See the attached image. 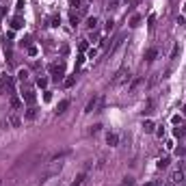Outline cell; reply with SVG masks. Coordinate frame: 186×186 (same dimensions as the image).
Here are the masks:
<instances>
[{"instance_id": "obj_1", "label": "cell", "mask_w": 186, "mask_h": 186, "mask_svg": "<svg viewBox=\"0 0 186 186\" xmlns=\"http://www.w3.org/2000/svg\"><path fill=\"white\" fill-rule=\"evenodd\" d=\"M48 69H50V74L54 76V80H61L63 76H65V61H56V63H52Z\"/></svg>"}, {"instance_id": "obj_2", "label": "cell", "mask_w": 186, "mask_h": 186, "mask_svg": "<svg viewBox=\"0 0 186 186\" xmlns=\"http://www.w3.org/2000/svg\"><path fill=\"white\" fill-rule=\"evenodd\" d=\"M11 89H13V76L2 74V76H0V93H7Z\"/></svg>"}, {"instance_id": "obj_3", "label": "cell", "mask_w": 186, "mask_h": 186, "mask_svg": "<svg viewBox=\"0 0 186 186\" xmlns=\"http://www.w3.org/2000/svg\"><path fill=\"white\" fill-rule=\"evenodd\" d=\"M130 80V69H119L117 74H115V78H113V85H123V82H128Z\"/></svg>"}, {"instance_id": "obj_4", "label": "cell", "mask_w": 186, "mask_h": 186, "mask_svg": "<svg viewBox=\"0 0 186 186\" xmlns=\"http://www.w3.org/2000/svg\"><path fill=\"white\" fill-rule=\"evenodd\" d=\"M100 104H104V100H102V97H97V95H93L91 100H89V104H87L85 113H93V111H97V106H100Z\"/></svg>"}, {"instance_id": "obj_5", "label": "cell", "mask_w": 186, "mask_h": 186, "mask_svg": "<svg viewBox=\"0 0 186 186\" xmlns=\"http://www.w3.org/2000/svg\"><path fill=\"white\" fill-rule=\"evenodd\" d=\"M11 28H13V30L24 28V18H22V15H15V18L11 20Z\"/></svg>"}, {"instance_id": "obj_6", "label": "cell", "mask_w": 186, "mask_h": 186, "mask_svg": "<svg viewBox=\"0 0 186 186\" xmlns=\"http://www.w3.org/2000/svg\"><path fill=\"white\" fill-rule=\"evenodd\" d=\"M22 95H24V102L28 104V106H32V104H35V100H37V95H35L32 91H24Z\"/></svg>"}, {"instance_id": "obj_7", "label": "cell", "mask_w": 186, "mask_h": 186, "mask_svg": "<svg viewBox=\"0 0 186 186\" xmlns=\"http://www.w3.org/2000/svg\"><path fill=\"white\" fill-rule=\"evenodd\" d=\"M106 143L111 145V147H115V145L119 143V136L115 134V132H108V134H106Z\"/></svg>"}, {"instance_id": "obj_8", "label": "cell", "mask_w": 186, "mask_h": 186, "mask_svg": "<svg viewBox=\"0 0 186 186\" xmlns=\"http://www.w3.org/2000/svg\"><path fill=\"white\" fill-rule=\"evenodd\" d=\"M156 56H158V50H156V48H147V50H145V61H154Z\"/></svg>"}, {"instance_id": "obj_9", "label": "cell", "mask_w": 186, "mask_h": 186, "mask_svg": "<svg viewBox=\"0 0 186 186\" xmlns=\"http://www.w3.org/2000/svg\"><path fill=\"white\" fill-rule=\"evenodd\" d=\"M85 180H87V171H82L80 175H76V178H74V182H72V186H82Z\"/></svg>"}, {"instance_id": "obj_10", "label": "cell", "mask_w": 186, "mask_h": 186, "mask_svg": "<svg viewBox=\"0 0 186 186\" xmlns=\"http://www.w3.org/2000/svg\"><path fill=\"white\" fill-rule=\"evenodd\" d=\"M173 136H175V139H182V136H186V128H184L182 123H180L178 128L173 130Z\"/></svg>"}, {"instance_id": "obj_11", "label": "cell", "mask_w": 186, "mask_h": 186, "mask_svg": "<svg viewBox=\"0 0 186 186\" xmlns=\"http://www.w3.org/2000/svg\"><path fill=\"white\" fill-rule=\"evenodd\" d=\"M87 28H89V30H93V28H95V26H97V18H95V15H91V18H87Z\"/></svg>"}, {"instance_id": "obj_12", "label": "cell", "mask_w": 186, "mask_h": 186, "mask_svg": "<svg viewBox=\"0 0 186 186\" xmlns=\"http://www.w3.org/2000/svg\"><path fill=\"white\" fill-rule=\"evenodd\" d=\"M154 128H156L154 121H149V119H147V121H143V130H145L147 134H151V132H154Z\"/></svg>"}, {"instance_id": "obj_13", "label": "cell", "mask_w": 186, "mask_h": 186, "mask_svg": "<svg viewBox=\"0 0 186 186\" xmlns=\"http://www.w3.org/2000/svg\"><path fill=\"white\" fill-rule=\"evenodd\" d=\"M67 106H69V102H67V100L58 102V106H56V115H61V113H65V111H67Z\"/></svg>"}, {"instance_id": "obj_14", "label": "cell", "mask_w": 186, "mask_h": 186, "mask_svg": "<svg viewBox=\"0 0 186 186\" xmlns=\"http://www.w3.org/2000/svg\"><path fill=\"white\" fill-rule=\"evenodd\" d=\"M28 76H30V74H28V69H24V67H22L20 72H18V78L22 80V82H26V80H28Z\"/></svg>"}, {"instance_id": "obj_15", "label": "cell", "mask_w": 186, "mask_h": 186, "mask_svg": "<svg viewBox=\"0 0 186 186\" xmlns=\"http://www.w3.org/2000/svg\"><path fill=\"white\" fill-rule=\"evenodd\" d=\"M149 113H154V100H147V104H145L143 115H149Z\"/></svg>"}, {"instance_id": "obj_16", "label": "cell", "mask_w": 186, "mask_h": 186, "mask_svg": "<svg viewBox=\"0 0 186 186\" xmlns=\"http://www.w3.org/2000/svg\"><path fill=\"white\" fill-rule=\"evenodd\" d=\"M11 106H13V108H22V100L18 95H11Z\"/></svg>"}, {"instance_id": "obj_17", "label": "cell", "mask_w": 186, "mask_h": 186, "mask_svg": "<svg viewBox=\"0 0 186 186\" xmlns=\"http://www.w3.org/2000/svg\"><path fill=\"white\" fill-rule=\"evenodd\" d=\"M63 85L67 87V89H69V87H74V85H76V76H67V78L63 80Z\"/></svg>"}, {"instance_id": "obj_18", "label": "cell", "mask_w": 186, "mask_h": 186, "mask_svg": "<svg viewBox=\"0 0 186 186\" xmlns=\"http://www.w3.org/2000/svg\"><path fill=\"white\" fill-rule=\"evenodd\" d=\"M35 117H37V108L30 106L28 111H26V119H35Z\"/></svg>"}, {"instance_id": "obj_19", "label": "cell", "mask_w": 186, "mask_h": 186, "mask_svg": "<svg viewBox=\"0 0 186 186\" xmlns=\"http://www.w3.org/2000/svg\"><path fill=\"white\" fill-rule=\"evenodd\" d=\"M139 24H141V15H132V20H130V26H132V28H136Z\"/></svg>"}, {"instance_id": "obj_20", "label": "cell", "mask_w": 186, "mask_h": 186, "mask_svg": "<svg viewBox=\"0 0 186 186\" xmlns=\"http://www.w3.org/2000/svg\"><path fill=\"white\" fill-rule=\"evenodd\" d=\"M169 162H171L169 158H160V160H158V169H167V167H169Z\"/></svg>"}, {"instance_id": "obj_21", "label": "cell", "mask_w": 186, "mask_h": 186, "mask_svg": "<svg viewBox=\"0 0 186 186\" xmlns=\"http://www.w3.org/2000/svg\"><path fill=\"white\" fill-rule=\"evenodd\" d=\"M78 50H80V52H87V50H89V41H87V39L80 41V43H78Z\"/></svg>"}, {"instance_id": "obj_22", "label": "cell", "mask_w": 186, "mask_h": 186, "mask_svg": "<svg viewBox=\"0 0 186 186\" xmlns=\"http://www.w3.org/2000/svg\"><path fill=\"white\" fill-rule=\"evenodd\" d=\"M58 24H61V18H58V15H52V18H50V26H54V28H56Z\"/></svg>"}, {"instance_id": "obj_23", "label": "cell", "mask_w": 186, "mask_h": 186, "mask_svg": "<svg viewBox=\"0 0 186 186\" xmlns=\"http://www.w3.org/2000/svg\"><path fill=\"white\" fill-rule=\"evenodd\" d=\"M39 54V48L37 46H28V56H37Z\"/></svg>"}, {"instance_id": "obj_24", "label": "cell", "mask_w": 186, "mask_h": 186, "mask_svg": "<svg viewBox=\"0 0 186 186\" xmlns=\"http://www.w3.org/2000/svg\"><path fill=\"white\" fill-rule=\"evenodd\" d=\"M37 87H39V89H46L48 87V78H37Z\"/></svg>"}, {"instance_id": "obj_25", "label": "cell", "mask_w": 186, "mask_h": 186, "mask_svg": "<svg viewBox=\"0 0 186 186\" xmlns=\"http://www.w3.org/2000/svg\"><path fill=\"white\" fill-rule=\"evenodd\" d=\"M132 184H134V180L130 178V175H125V178H123V182H121V186H132Z\"/></svg>"}, {"instance_id": "obj_26", "label": "cell", "mask_w": 186, "mask_h": 186, "mask_svg": "<svg viewBox=\"0 0 186 186\" xmlns=\"http://www.w3.org/2000/svg\"><path fill=\"white\" fill-rule=\"evenodd\" d=\"M87 54H89V58H95V56H97V48H89Z\"/></svg>"}, {"instance_id": "obj_27", "label": "cell", "mask_w": 186, "mask_h": 186, "mask_svg": "<svg viewBox=\"0 0 186 186\" xmlns=\"http://www.w3.org/2000/svg\"><path fill=\"white\" fill-rule=\"evenodd\" d=\"M69 22H72V26H76V24L80 22V18H78L76 13H72V15H69Z\"/></svg>"}, {"instance_id": "obj_28", "label": "cell", "mask_w": 186, "mask_h": 186, "mask_svg": "<svg viewBox=\"0 0 186 186\" xmlns=\"http://www.w3.org/2000/svg\"><path fill=\"white\" fill-rule=\"evenodd\" d=\"M175 154H178V156H186V147H184V145H180L178 149H175Z\"/></svg>"}, {"instance_id": "obj_29", "label": "cell", "mask_w": 186, "mask_h": 186, "mask_svg": "<svg viewBox=\"0 0 186 186\" xmlns=\"http://www.w3.org/2000/svg\"><path fill=\"white\" fill-rule=\"evenodd\" d=\"M11 125H20V117L18 115H11Z\"/></svg>"}, {"instance_id": "obj_30", "label": "cell", "mask_w": 186, "mask_h": 186, "mask_svg": "<svg viewBox=\"0 0 186 186\" xmlns=\"http://www.w3.org/2000/svg\"><path fill=\"white\" fill-rule=\"evenodd\" d=\"M69 7H74V9H80V0H69Z\"/></svg>"}, {"instance_id": "obj_31", "label": "cell", "mask_w": 186, "mask_h": 186, "mask_svg": "<svg viewBox=\"0 0 186 186\" xmlns=\"http://www.w3.org/2000/svg\"><path fill=\"white\" fill-rule=\"evenodd\" d=\"M178 24L180 26H186V18H184V15H178Z\"/></svg>"}, {"instance_id": "obj_32", "label": "cell", "mask_w": 186, "mask_h": 186, "mask_svg": "<svg viewBox=\"0 0 186 186\" xmlns=\"http://www.w3.org/2000/svg\"><path fill=\"white\" fill-rule=\"evenodd\" d=\"M82 63H85V56H78V58H76V69H78Z\"/></svg>"}, {"instance_id": "obj_33", "label": "cell", "mask_w": 186, "mask_h": 186, "mask_svg": "<svg viewBox=\"0 0 186 186\" xmlns=\"http://www.w3.org/2000/svg\"><path fill=\"white\" fill-rule=\"evenodd\" d=\"M24 4H26L24 0H18V4H15V9H18V11H22V9H24Z\"/></svg>"}, {"instance_id": "obj_34", "label": "cell", "mask_w": 186, "mask_h": 186, "mask_svg": "<svg viewBox=\"0 0 186 186\" xmlns=\"http://www.w3.org/2000/svg\"><path fill=\"white\" fill-rule=\"evenodd\" d=\"M178 54H180V46H175V48H173V52H171V58H175Z\"/></svg>"}, {"instance_id": "obj_35", "label": "cell", "mask_w": 186, "mask_h": 186, "mask_svg": "<svg viewBox=\"0 0 186 186\" xmlns=\"http://www.w3.org/2000/svg\"><path fill=\"white\" fill-rule=\"evenodd\" d=\"M43 100L50 102V100H52V93H50V91H46V93H43Z\"/></svg>"}, {"instance_id": "obj_36", "label": "cell", "mask_w": 186, "mask_h": 186, "mask_svg": "<svg viewBox=\"0 0 186 186\" xmlns=\"http://www.w3.org/2000/svg\"><path fill=\"white\" fill-rule=\"evenodd\" d=\"M171 121L175 123V125H180V123H182V121H180V115H173V119H171Z\"/></svg>"}, {"instance_id": "obj_37", "label": "cell", "mask_w": 186, "mask_h": 186, "mask_svg": "<svg viewBox=\"0 0 186 186\" xmlns=\"http://www.w3.org/2000/svg\"><path fill=\"white\" fill-rule=\"evenodd\" d=\"M184 13H186V4H184ZM184 18H186V15H184Z\"/></svg>"}, {"instance_id": "obj_38", "label": "cell", "mask_w": 186, "mask_h": 186, "mask_svg": "<svg viewBox=\"0 0 186 186\" xmlns=\"http://www.w3.org/2000/svg\"><path fill=\"white\" fill-rule=\"evenodd\" d=\"M184 115H186V106H184Z\"/></svg>"}]
</instances>
